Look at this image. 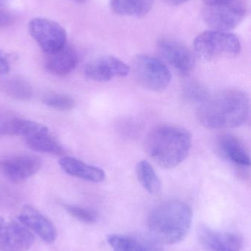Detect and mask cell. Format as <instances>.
<instances>
[{"label": "cell", "instance_id": "7a4b0ae2", "mask_svg": "<svg viewBox=\"0 0 251 251\" xmlns=\"http://www.w3.org/2000/svg\"><path fill=\"white\" fill-rule=\"evenodd\" d=\"M192 219V210L187 203L169 201L150 211L147 217V226L150 235L158 243L174 245L187 237Z\"/></svg>", "mask_w": 251, "mask_h": 251}, {"label": "cell", "instance_id": "9a60e30c", "mask_svg": "<svg viewBox=\"0 0 251 251\" xmlns=\"http://www.w3.org/2000/svg\"><path fill=\"white\" fill-rule=\"evenodd\" d=\"M78 63L76 51L71 46L47 54L44 66L47 72L56 76H63L72 73Z\"/></svg>", "mask_w": 251, "mask_h": 251}, {"label": "cell", "instance_id": "ba28073f", "mask_svg": "<svg viewBox=\"0 0 251 251\" xmlns=\"http://www.w3.org/2000/svg\"><path fill=\"white\" fill-rule=\"evenodd\" d=\"M35 237L19 221H6L0 217V249L2 251H28L33 246Z\"/></svg>", "mask_w": 251, "mask_h": 251}, {"label": "cell", "instance_id": "8992f818", "mask_svg": "<svg viewBox=\"0 0 251 251\" xmlns=\"http://www.w3.org/2000/svg\"><path fill=\"white\" fill-rule=\"evenodd\" d=\"M248 6L244 0H234L225 4L206 5L204 21L215 30L228 32L240 25L247 15Z\"/></svg>", "mask_w": 251, "mask_h": 251}, {"label": "cell", "instance_id": "cb8c5ba5", "mask_svg": "<svg viewBox=\"0 0 251 251\" xmlns=\"http://www.w3.org/2000/svg\"><path fill=\"white\" fill-rule=\"evenodd\" d=\"M43 101L48 107L63 111L72 110L75 106V100L64 94H49L44 97Z\"/></svg>", "mask_w": 251, "mask_h": 251}, {"label": "cell", "instance_id": "f546056e", "mask_svg": "<svg viewBox=\"0 0 251 251\" xmlns=\"http://www.w3.org/2000/svg\"><path fill=\"white\" fill-rule=\"evenodd\" d=\"M76 2L81 3V4H82V3L85 2V1H87V0H75Z\"/></svg>", "mask_w": 251, "mask_h": 251}, {"label": "cell", "instance_id": "603a6c76", "mask_svg": "<svg viewBox=\"0 0 251 251\" xmlns=\"http://www.w3.org/2000/svg\"><path fill=\"white\" fill-rule=\"evenodd\" d=\"M6 91L10 97L18 100H28L32 96V89L25 81L13 79L6 85Z\"/></svg>", "mask_w": 251, "mask_h": 251}, {"label": "cell", "instance_id": "277c9868", "mask_svg": "<svg viewBox=\"0 0 251 251\" xmlns=\"http://www.w3.org/2000/svg\"><path fill=\"white\" fill-rule=\"evenodd\" d=\"M194 49L202 60L211 62L236 57L241 51V44L231 32L210 29L197 35Z\"/></svg>", "mask_w": 251, "mask_h": 251}, {"label": "cell", "instance_id": "484cf974", "mask_svg": "<svg viewBox=\"0 0 251 251\" xmlns=\"http://www.w3.org/2000/svg\"><path fill=\"white\" fill-rule=\"evenodd\" d=\"M14 22V16L8 10L0 7V29L9 27Z\"/></svg>", "mask_w": 251, "mask_h": 251}, {"label": "cell", "instance_id": "5bb4252c", "mask_svg": "<svg viewBox=\"0 0 251 251\" xmlns=\"http://www.w3.org/2000/svg\"><path fill=\"white\" fill-rule=\"evenodd\" d=\"M217 148L220 154L233 165L242 168L251 166L250 153L238 137L223 134L218 139Z\"/></svg>", "mask_w": 251, "mask_h": 251}, {"label": "cell", "instance_id": "44dd1931", "mask_svg": "<svg viewBox=\"0 0 251 251\" xmlns=\"http://www.w3.org/2000/svg\"><path fill=\"white\" fill-rule=\"evenodd\" d=\"M136 174L139 182L150 194H157L162 189V183L156 171L147 161L141 160L137 164Z\"/></svg>", "mask_w": 251, "mask_h": 251}, {"label": "cell", "instance_id": "9c48e42d", "mask_svg": "<svg viewBox=\"0 0 251 251\" xmlns=\"http://www.w3.org/2000/svg\"><path fill=\"white\" fill-rule=\"evenodd\" d=\"M161 57L181 76L190 75L195 66V59L190 50L178 41L161 40L157 44Z\"/></svg>", "mask_w": 251, "mask_h": 251}, {"label": "cell", "instance_id": "7402d4cb", "mask_svg": "<svg viewBox=\"0 0 251 251\" xmlns=\"http://www.w3.org/2000/svg\"><path fill=\"white\" fill-rule=\"evenodd\" d=\"M183 97L190 102L201 104L209 97V92L206 87L197 81H188L183 88Z\"/></svg>", "mask_w": 251, "mask_h": 251}, {"label": "cell", "instance_id": "ffe728a7", "mask_svg": "<svg viewBox=\"0 0 251 251\" xmlns=\"http://www.w3.org/2000/svg\"><path fill=\"white\" fill-rule=\"evenodd\" d=\"M28 147L32 150L41 153L62 156L65 154L63 146L54 137L50 135L49 132L36 134L26 138Z\"/></svg>", "mask_w": 251, "mask_h": 251}, {"label": "cell", "instance_id": "7c38bea8", "mask_svg": "<svg viewBox=\"0 0 251 251\" xmlns=\"http://www.w3.org/2000/svg\"><path fill=\"white\" fill-rule=\"evenodd\" d=\"M200 244L209 251H241L244 240L233 232L215 231L203 227L198 232Z\"/></svg>", "mask_w": 251, "mask_h": 251}, {"label": "cell", "instance_id": "5b68a950", "mask_svg": "<svg viewBox=\"0 0 251 251\" xmlns=\"http://www.w3.org/2000/svg\"><path fill=\"white\" fill-rule=\"evenodd\" d=\"M132 69L138 83L149 91H164L172 80L167 66L162 60L151 56H137L133 61Z\"/></svg>", "mask_w": 251, "mask_h": 251}, {"label": "cell", "instance_id": "2e32d148", "mask_svg": "<svg viewBox=\"0 0 251 251\" xmlns=\"http://www.w3.org/2000/svg\"><path fill=\"white\" fill-rule=\"evenodd\" d=\"M107 241L113 251H164L162 244L152 237L110 234Z\"/></svg>", "mask_w": 251, "mask_h": 251}, {"label": "cell", "instance_id": "8fae6325", "mask_svg": "<svg viewBox=\"0 0 251 251\" xmlns=\"http://www.w3.org/2000/svg\"><path fill=\"white\" fill-rule=\"evenodd\" d=\"M41 168V159L32 155H18L0 162L1 174L12 182L19 183L35 175Z\"/></svg>", "mask_w": 251, "mask_h": 251}, {"label": "cell", "instance_id": "e0dca14e", "mask_svg": "<svg viewBox=\"0 0 251 251\" xmlns=\"http://www.w3.org/2000/svg\"><path fill=\"white\" fill-rule=\"evenodd\" d=\"M59 165L66 174L85 181L99 183L106 178V173L101 168L88 165L71 156L60 158Z\"/></svg>", "mask_w": 251, "mask_h": 251}, {"label": "cell", "instance_id": "ac0fdd59", "mask_svg": "<svg viewBox=\"0 0 251 251\" xmlns=\"http://www.w3.org/2000/svg\"><path fill=\"white\" fill-rule=\"evenodd\" d=\"M49 132L45 125L25 119H11L0 122V136H22L28 138Z\"/></svg>", "mask_w": 251, "mask_h": 251}, {"label": "cell", "instance_id": "4316f807", "mask_svg": "<svg viewBox=\"0 0 251 251\" xmlns=\"http://www.w3.org/2000/svg\"><path fill=\"white\" fill-rule=\"evenodd\" d=\"M10 71V63L5 53L0 50V75H5Z\"/></svg>", "mask_w": 251, "mask_h": 251}, {"label": "cell", "instance_id": "d4e9b609", "mask_svg": "<svg viewBox=\"0 0 251 251\" xmlns=\"http://www.w3.org/2000/svg\"><path fill=\"white\" fill-rule=\"evenodd\" d=\"M65 209L71 216L85 224H93L97 221V213L88 208L82 207L76 205L66 204Z\"/></svg>", "mask_w": 251, "mask_h": 251}, {"label": "cell", "instance_id": "52a82bcc", "mask_svg": "<svg viewBox=\"0 0 251 251\" xmlns=\"http://www.w3.org/2000/svg\"><path fill=\"white\" fill-rule=\"evenodd\" d=\"M28 30L44 52H53L66 45L67 35L57 22L45 18H35L29 22Z\"/></svg>", "mask_w": 251, "mask_h": 251}, {"label": "cell", "instance_id": "4fadbf2b", "mask_svg": "<svg viewBox=\"0 0 251 251\" xmlns=\"http://www.w3.org/2000/svg\"><path fill=\"white\" fill-rule=\"evenodd\" d=\"M19 221L46 243L51 244L56 241L57 234L53 223L31 205H26L22 208Z\"/></svg>", "mask_w": 251, "mask_h": 251}, {"label": "cell", "instance_id": "f1b7e54d", "mask_svg": "<svg viewBox=\"0 0 251 251\" xmlns=\"http://www.w3.org/2000/svg\"><path fill=\"white\" fill-rule=\"evenodd\" d=\"M164 1L167 3L168 4H170V5L178 6L184 4L190 0H164Z\"/></svg>", "mask_w": 251, "mask_h": 251}, {"label": "cell", "instance_id": "3957f363", "mask_svg": "<svg viewBox=\"0 0 251 251\" xmlns=\"http://www.w3.org/2000/svg\"><path fill=\"white\" fill-rule=\"evenodd\" d=\"M144 143L148 156L159 166L170 169L178 166L188 156L191 135L177 126H158L150 131Z\"/></svg>", "mask_w": 251, "mask_h": 251}, {"label": "cell", "instance_id": "d6986e66", "mask_svg": "<svg viewBox=\"0 0 251 251\" xmlns=\"http://www.w3.org/2000/svg\"><path fill=\"white\" fill-rule=\"evenodd\" d=\"M155 0H111V7L120 16L142 17L151 10Z\"/></svg>", "mask_w": 251, "mask_h": 251}, {"label": "cell", "instance_id": "30bf717a", "mask_svg": "<svg viewBox=\"0 0 251 251\" xmlns=\"http://www.w3.org/2000/svg\"><path fill=\"white\" fill-rule=\"evenodd\" d=\"M131 72V67L122 60L112 55L103 56L88 63L85 75L96 82H108L115 77H124Z\"/></svg>", "mask_w": 251, "mask_h": 251}, {"label": "cell", "instance_id": "6da1fadb", "mask_svg": "<svg viewBox=\"0 0 251 251\" xmlns=\"http://www.w3.org/2000/svg\"><path fill=\"white\" fill-rule=\"evenodd\" d=\"M249 99L239 90H228L215 94L200 104L197 119L212 129H226L243 125L249 113Z\"/></svg>", "mask_w": 251, "mask_h": 251}, {"label": "cell", "instance_id": "83f0119b", "mask_svg": "<svg viewBox=\"0 0 251 251\" xmlns=\"http://www.w3.org/2000/svg\"><path fill=\"white\" fill-rule=\"evenodd\" d=\"M234 0H204L206 5H215V4H225L231 2Z\"/></svg>", "mask_w": 251, "mask_h": 251}]
</instances>
